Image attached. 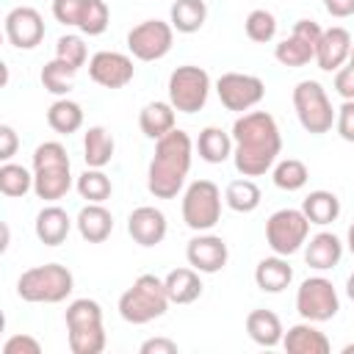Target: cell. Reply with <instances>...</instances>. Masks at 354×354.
Instances as JSON below:
<instances>
[{
	"mask_svg": "<svg viewBox=\"0 0 354 354\" xmlns=\"http://www.w3.org/2000/svg\"><path fill=\"white\" fill-rule=\"evenodd\" d=\"M232 160L238 174L260 177L274 169L282 152V133L268 111H246L232 124Z\"/></svg>",
	"mask_w": 354,
	"mask_h": 354,
	"instance_id": "cell-1",
	"label": "cell"
},
{
	"mask_svg": "<svg viewBox=\"0 0 354 354\" xmlns=\"http://www.w3.org/2000/svg\"><path fill=\"white\" fill-rule=\"evenodd\" d=\"M194 141L185 130L174 127L155 141V155L147 169V188L155 199H174L191 171Z\"/></svg>",
	"mask_w": 354,
	"mask_h": 354,
	"instance_id": "cell-2",
	"label": "cell"
},
{
	"mask_svg": "<svg viewBox=\"0 0 354 354\" xmlns=\"http://www.w3.org/2000/svg\"><path fill=\"white\" fill-rule=\"evenodd\" d=\"M72 188L69 155L61 141H44L33 149V194L44 202L66 196Z\"/></svg>",
	"mask_w": 354,
	"mask_h": 354,
	"instance_id": "cell-3",
	"label": "cell"
},
{
	"mask_svg": "<svg viewBox=\"0 0 354 354\" xmlns=\"http://www.w3.org/2000/svg\"><path fill=\"white\" fill-rule=\"evenodd\" d=\"M72 290H75V277L61 263L33 266L22 271L17 279V296L30 304H58Z\"/></svg>",
	"mask_w": 354,
	"mask_h": 354,
	"instance_id": "cell-4",
	"label": "cell"
},
{
	"mask_svg": "<svg viewBox=\"0 0 354 354\" xmlns=\"http://www.w3.org/2000/svg\"><path fill=\"white\" fill-rule=\"evenodd\" d=\"M169 293H166V285L160 277L155 274H141L122 296H119V315L133 324V326H141V324H149L155 318H160L166 310H169Z\"/></svg>",
	"mask_w": 354,
	"mask_h": 354,
	"instance_id": "cell-5",
	"label": "cell"
},
{
	"mask_svg": "<svg viewBox=\"0 0 354 354\" xmlns=\"http://www.w3.org/2000/svg\"><path fill=\"white\" fill-rule=\"evenodd\" d=\"M66 332L72 354H100L105 348V326H102V307L94 299H75L69 301L66 313Z\"/></svg>",
	"mask_w": 354,
	"mask_h": 354,
	"instance_id": "cell-6",
	"label": "cell"
},
{
	"mask_svg": "<svg viewBox=\"0 0 354 354\" xmlns=\"http://www.w3.org/2000/svg\"><path fill=\"white\" fill-rule=\"evenodd\" d=\"M293 108L299 116V124L310 136H324L332 130L337 111L332 108L326 88L318 80H299L293 88Z\"/></svg>",
	"mask_w": 354,
	"mask_h": 354,
	"instance_id": "cell-7",
	"label": "cell"
},
{
	"mask_svg": "<svg viewBox=\"0 0 354 354\" xmlns=\"http://www.w3.org/2000/svg\"><path fill=\"white\" fill-rule=\"evenodd\" d=\"M183 221L194 232H210L221 221V191L213 180H194L185 188Z\"/></svg>",
	"mask_w": 354,
	"mask_h": 354,
	"instance_id": "cell-8",
	"label": "cell"
},
{
	"mask_svg": "<svg viewBox=\"0 0 354 354\" xmlns=\"http://www.w3.org/2000/svg\"><path fill=\"white\" fill-rule=\"evenodd\" d=\"M310 238V218L299 207H282L268 216L266 221V243L274 254L290 257L296 254Z\"/></svg>",
	"mask_w": 354,
	"mask_h": 354,
	"instance_id": "cell-9",
	"label": "cell"
},
{
	"mask_svg": "<svg viewBox=\"0 0 354 354\" xmlns=\"http://www.w3.org/2000/svg\"><path fill=\"white\" fill-rule=\"evenodd\" d=\"M210 75L202 69V66H194V64H185V66H177L171 75H169V102L174 105L177 113H196L205 108L207 97H210Z\"/></svg>",
	"mask_w": 354,
	"mask_h": 354,
	"instance_id": "cell-10",
	"label": "cell"
},
{
	"mask_svg": "<svg viewBox=\"0 0 354 354\" xmlns=\"http://www.w3.org/2000/svg\"><path fill=\"white\" fill-rule=\"evenodd\" d=\"M340 310V296L326 277H307L296 290V313L304 321L321 324L335 318Z\"/></svg>",
	"mask_w": 354,
	"mask_h": 354,
	"instance_id": "cell-11",
	"label": "cell"
},
{
	"mask_svg": "<svg viewBox=\"0 0 354 354\" xmlns=\"http://www.w3.org/2000/svg\"><path fill=\"white\" fill-rule=\"evenodd\" d=\"M174 44V28L163 19H144L127 33V50L138 61H160Z\"/></svg>",
	"mask_w": 354,
	"mask_h": 354,
	"instance_id": "cell-12",
	"label": "cell"
},
{
	"mask_svg": "<svg viewBox=\"0 0 354 354\" xmlns=\"http://www.w3.org/2000/svg\"><path fill=\"white\" fill-rule=\"evenodd\" d=\"M216 94L227 111L246 113L266 97V83L257 75L246 72H224L216 80Z\"/></svg>",
	"mask_w": 354,
	"mask_h": 354,
	"instance_id": "cell-13",
	"label": "cell"
},
{
	"mask_svg": "<svg viewBox=\"0 0 354 354\" xmlns=\"http://www.w3.org/2000/svg\"><path fill=\"white\" fill-rule=\"evenodd\" d=\"M136 75L133 58L116 50H100L88 58V77L102 88H124Z\"/></svg>",
	"mask_w": 354,
	"mask_h": 354,
	"instance_id": "cell-14",
	"label": "cell"
},
{
	"mask_svg": "<svg viewBox=\"0 0 354 354\" xmlns=\"http://www.w3.org/2000/svg\"><path fill=\"white\" fill-rule=\"evenodd\" d=\"M6 39L8 44H14L17 50H33L41 44L44 39V19L36 8L30 6H17L6 14Z\"/></svg>",
	"mask_w": 354,
	"mask_h": 354,
	"instance_id": "cell-15",
	"label": "cell"
},
{
	"mask_svg": "<svg viewBox=\"0 0 354 354\" xmlns=\"http://www.w3.org/2000/svg\"><path fill=\"white\" fill-rule=\"evenodd\" d=\"M227 257L230 252H227L224 238L210 235V232H196L185 246V260L199 274H218L227 266Z\"/></svg>",
	"mask_w": 354,
	"mask_h": 354,
	"instance_id": "cell-16",
	"label": "cell"
},
{
	"mask_svg": "<svg viewBox=\"0 0 354 354\" xmlns=\"http://www.w3.org/2000/svg\"><path fill=\"white\" fill-rule=\"evenodd\" d=\"M351 44H354V41H351V33H348L346 28H340V25L326 28V30L321 33L318 44H315V64H318V69H324V72H337V69L348 61Z\"/></svg>",
	"mask_w": 354,
	"mask_h": 354,
	"instance_id": "cell-17",
	"label": "cell"
},
{
	"mask_svg": "<svg viewBox=\"0 0 354 354\" xmlns=\"http://www.w3.org/2000/svg\"><path fill=\"white\" fill-rule=\"evenodd\" d=\"M166 230H169V221L163 210L152 205H141L127 216V232L138 246H158L166 238Z\"/></svg>",
	"mask_w": 354,
	"mask_h": 354,
	"instance_id": "cell-18",
	"label": "cell"
},
{
	"mask_svg": "<svg viewBox=\"0 0 354 354\" xmlns=\"http://www.w3.org/2000/svg\"><path fill=\"white\" fill-rule=\"evenodd\" d=\"M282 348L288 354H329L332 343H329V337L313 321H301V324H293L285 332Z\"/></svg>",
	"mask_w": 354,
	"mask_h": 354,
	"instance_id": "cell-19",
	"label": "cell"
},
{
	"mask_svg": "<svg viewBox=\"0 0 354 354\" xmlns=\"http://www.w3.org/2000/svg\"><path fill=\"white\" fill-rule=\"evenodd\" d=\"M75 227H77V232L86 243H102L113 232V216L105 205L88 202L86 207H80V213L75 218Z\"/></svg>",
	"mask_w": 354,
	"mask_h": 354,
	"instance_id": "cell-20",
	"label": "cell"
},
{
	"mask_svg": "<svg viewBox=\"0 0 354 354\" xmlns=\"http://www.w3.org/2000/svg\"><path fill=\"white\" fill-rule=\"evenodd\" d=\"M343 257V241L335 232H315L304 243V263L315 271H332Z\"/></svg>",
	"mask_w": 354,
	"mask_h": 354,
	"instance_id": "cell-21",
	"label": "cell"
},
{
	"mask_svg": "<svg viewBox=\"0 0 354 354\" xmlns=\"http://www.w3.org/2000/svg\"><path fill=\"white\" fill-rule=\"evenodd\" d=\"M33 230H36V238H39L44 246H61V243L66 241L69 230H72V218H69V213H66L64 207L47 205V207H41V210L36 213Z\"/></svg>",
	"mask_w": 354,
	"mask_h": 354,
	"instance_id": "cell-22",
	"label": "cell"
},
{
	"mask_svg": "<svg viewBox=\"0 0 354 354\" xmlns=\"http://www.w3.org/2000/svg\"><path fill=\"white\" fill-rule=\"evenodd\" d=\"M254 282L263 293H282L293 282V268L282 254L263 257L254 266Z\"/></svg>",
	"mask_w": 354,
	"mask_h": 354,
	"instance_id": "cell-23",
	"label": "cell"
},
{
	"mask_svg": "<svg viewBox=\"0 0 354 354\" xmlns=\"http://www.w3.org/2000/svg\"><path fill=\"white\" fill-rule=\"evenodd\" d=\"M246 335H249L257 346L274 348V346L282 343L285 329H282V321H279L277 313H271V310H252V313L246 315Z\"/></svg>",
	"mask_w": 354,
	"mask_h": 354,
	"instance_id": "cell-24",
	"label": "cell"
},
{
	"mask_svg": "<svg viewBox=\"0 0 354 354\" xmlns=\"http://www.w3.org/2000/svg\"><path fill=\"white\" fill-rule=\"evenodd\" d=\"M163 285H166V293H169V301L171 304H191L202 296V279H199V271L196 268H174L163 277Z\"/></svg>",
	"mask_w": 354,
	"mask_h": 354,
	"instance_id": "cell-25",
	"label": "cell"
},
{
	"mask_svg": "<svg viewBox=\"0 0 354 354\" xmlns=\"http://www.w3.org/2000/svg\"><path fill=\"white\" fill-rule=\"evenodd\" d=\"M138 127L152 141L163 138L169 130H174V105L171 102H163V100L147 102L141 108V113H138Z\"/></svg>",
	"mask_w": 354,
	"mask_h": 354,
	"instance_id": "cell-26",
	"label": "cell"
},
{
	"mask_svg": "<svg viewBox=\"0 0 354 354\" xmlns=\"http://www.w3.org/2000/svg\"><path fill=\"white\" fill-rule=\"evenodd\" d=\"M113 149H116L113 136L102 124H94V127H88L83 133V160H86V166L105 169L111 163V158H113Z\"/></svg>",
	"mask_w": 354,
	"mask_h": 354,
	"instance_id": "cell-27",
	"label": "cell"
},
{
	"mask_svg": "<svg viewBox=\"0 0 354 354\" xmlns=\"http://www.w3.org/2000/svg\"><path fill=\"white\" fill-rule=\"evenodd\" d=\"M232 133H224L216 124H207L205 130H199L196 138V152L205 163H224L232 155Z\"/></svg>",
	"mask_w": 354,
	"mask_h": 354,
	"instance_id": "cell-28",
	"label": "cell"
},
{
	"mask_svg": "<svg viewBox=\"0 0 354 354\" xmlns=\"http://www.w3.org/2000/svg\"><path fill=\"white\" fill-rule=\"evenodd\" d=\"M47 124L58 133V136H72L83 127V108L80 102L69 100V97H58L50 108H47Z\"/></svg>",
	"mask_w": 354,
	"mask_h": 354,
	"instance_id": "cell-29",
	"label": "cell"
},
{
	"mask_svg": "<svg viewBox=\"0 0 354 354\" xmlns=\"http://www.w3.org/2000/svg\"><path fill=\"white\" fill-rule=\"evenodd\" d=\"M301 210H304V216L310 218V224L326 227V224L337 221V216H340V199H337L332 191L318 188V191H310V194L304 196Z\"/></svg>",
	"mask_w": 354,
	"mask_h": 354,
	"instance_id": "cell-30",
	"label": "cell"
},
{
	"mask_svg": "<svg viewBox=\"0 0 354 354\" xmlns=\"http://www.w3.org/2000/svg\"><path fill=\"white\" fill-rule=\"evenodd\" d=\"M207 19L205 0H174L169 11V22L177 33H196Z\"/></svg>",
	"mask_w": 354,
	"mask_h": 354,
	"instance_id": "cell-31",
	"label": "cell"
},
{
	"mask_svg": "<svg viewBox=\"0 0 354 354\" xmlns=\"http://www.w3.org/2000/svg\"><path fill=\"white\" fill-rule=\"evenodd\" d=\"M263 202V194L257 188L254 180L249 177H241V180H232L227 188H224V205L235 213H252L257 210Z\"/></svg>",
	"mask_w": 354,
	"mask_h": 354,
	"instance_id": "cell-32",
	"label": "cell"
},
{
	"mask_svg": "<svg viewBox=\"0 0 354 354\" xmlns=\"http://www.w3.org/2000/svg\"><path fill=\"white\" fill-rule=\"evenodd\" d=\"M274 58L282 64V66H290V69H299L310 61H315V44L290 33L288 39H282L277 47H274Z\"/></svg>",
	"mask_w": 354,
	"mask_h": 354,
	"instance_id": "cell-33",
	"label": "cell"
},
{
	"mask_svg": "<svg viewBox=\"0 0 354 354\" xmlns=\"http://www.w3.org/2000/svg\"><path fill=\"white\" fill-rule=\"evenodd\" d=\"M75 75H77V66H72L61 58H53L41 66V86H44V91H50L55 97H66L75 86Z\"/></svg>",
	"mask_w": 354,
	"mask_h": 354,
	"instance_id": "cell-34",
	"label": "cell"
},
{
	"mask_svg": "<svg viewBox=\"0 0 354 354\" xmlns=\"http://www.w3.org/2000/svg\"><path fill=\"white\" fill-rule=\"evenodd\" d=\"M0 191H3V196H11V199L25 196L28 191H33V171L25 169L22 163L6 160L0 166Z\"/></svg>",
	"mask_w": 354,
	"mask_h": 354,
	"instance_id": "cell-35",
	"label": "cell"
},
{
	"mask_svg": "<svg viewBox=\"0 0 354 354\" xmlns=\"http://www.w3.org/2000/svg\"><path fill=\"white\" fill-rule=\"evenodd\" d=\"M75 188H77V194L86 199V202H105V199H111V194H113V183H111V177L102 171V169H86L77 180H75Z\"/></svg>",
	"mask_w": 354,
	"mask_h": 354,
	"instance_id": "cell-36",
	"label": "cell"
},
{
	"mask_svg": "<svg viewBox=\"0 0 354 354\" xmlns=\"http://www.w3.org/2000/svg\"><path fill=\"white\" fill-rule=\"evenodd\" d=\"M271 180H274V185L282 188V191H299V188L307 185L310 171H307V166H304L299 158H282V160L274 163Z\"/></svg>",
	"mask_w": 354,
	"mask_h": 354,
	"instance_id": "cell-37",
	"label": "cell"
},
{
	"mask_svg": "<svg viewBox=\"0 0 354 354\" xmlns=\"http://www.w3.org/2000/svg\"><path fill=\"white\" fill-rule=\"evenodd\" d=\"M243 28H246V36H249L252 41L268 44V41L277 36V17H274L271 11H266V8H254V11H249Z\"/></svg>",
	"mask_w": 354,
	"mask_h": 354,
	"instance_id": "cell-38",
	"label": "cell"
},
{
	"mask_svg": "<svg viewBox=\"0 0 354 354\" xmlns=\"http://www.w3.org/2000/svg\"><path fill=\"white\" fill-rule=\"evenodd\" d=\"M108 22H111V11H108L105 0H88L86 8H83V17H80V25L77 28L86 36H100V33H105Z\"/></svg>",
	"mask_w": 354,
	"mask_h": 354,
	"instance_id": "cell-39",
	"label": "cell"
},
{
	"mask_svg": "<svg viewBox=\"0 0 354 354\" xmlns=\"http://www.w3.org/2000/svg\"><path fill=\"white\" fill-rule=\"evenodd\" d=\"M55 58H61V61H66V64H72V66L80 69L88 61V50H86V44H83L80 36L66 33V36H61L55 41Z\"/></svg>",
	"mask_w": 354,
	"mask_h": 354,
	"instance_id": "cell-40",
	"label": "cell"
},
{
	"mask_svg": "<svg viewBox=\"0 0 354 354\" xmlns=\"http://www.w3.org/2000/svg\"><path fill=\"white\" fill-rule=\"evenodd\" d=\"M86 3L88 0H53V17H55V22H61L66 28H77Z\"/></svg>",
	"mask_w": 354,
	"mask_h": 354,
	"instance_id": "cell-41",
	"label": "cell"
},
{
	"mask_svg": "<svg viewBox=\"0 0 354 354\" xmlns=\"http://www.w3.org/2000/svg\"><path fill=\"white\" fill-rule=\"evenodd\" d=\"M3 354H41V343L33 335H11L3 343Z\"/></svg>",
	"mask_w": 354,
	"mask_h": 354,
	"instance_id": "cell-42",
	"label": "cell"
},
{
	"mask_svg": "<svg viewBox=\"0 0 354 354\" xmlns=\"http://www.w3.org/2000/svg\"><path fill=\"white\" fill-rule=\"evenodd\" d=\"M335 127L343 141L354 144V100H343V105L337 108V116H335Z\"/></svg>",
	"mask_w": 354,
	"mask_h": 354,
	"instance_id": "cell-43",
	"label": "cell"
},
{
	"mask_svg": "<svg viewBox=\"0 0 354 354\" xmlns=\"http://www.w3.org/2000/svg\"><path fill=\"white\" fill-rule=\"evenodd\" d=\"M335 91H337L343 100H354V64L340 66V69L335 72Z\"/></svg>",
	"mask_w": 354,
	"mask_h": 354,
	"instance_id": "cell-44",
	"label": "cell"
},
{
	"mask_svg": "<svg viewBox=\"0 0 354 354\" xmlns=\"http://www.w3.org/2000/svg\"><path fill=\"white\" fill-rule=\"evenodd\" d=\"M17 147H19V138H17V130L11 124H0V160H11L17 155Z\"/></svg>",
	"mask_w": 354,
	"mask_h": 354,
	"instance_id": "cell-45",
	"label": "cell"
},
{
	"mask_svg": "<svg viewBox=\"0 0 354 354\" xmlns=\"http://www.w3.org/2000/svg\"><path fill=\"white\" fill-rule=\"evenodd\" d=\"M177 343L169 337H149L141 343V354H177Z\"/></svg>",
	"mask_w": 354,
	"mask_h": 354,
	"instance_id": "cell-46",
	"label": "cell"
},
{
	"mask_svg": "<svg viewBox=\"0 0 354 354\" xmlns=\"http://www.w3.org/2000/svg\"><path fill=\"white\" fill-rule=\"evenodd\" d=\"M293 33H296V36H301V39H307V41H313V44H318V39H321L324 28H321L315 19H299V22L293 25Z\"/></svg>",
	"mask_w": 354,
	"mask_h": 354,
	"instance_id": "cell-47",
	"label": "cell"
},
{
	"mask_svg": "<svg viewBox=\"0 0 354 354\" xmlns=\"http://www.w3.org/2000/svg\"><path fill=\"white\" fill-rule=\"evenodd\" d=\"M326 11L335 17V19H346V17H354V0H324Z\"/></svg>",
	"mask_w": 354,
	"mask_h": 354,
	"instance_id": "cell-48",
	"label": "cell"
},
{
	"mask_svg": "<svg viewBox=\"0 0 354 354\" xmlns=\"http://www.w3.org/2000/svg\"><path fill=\"white\" fill-rule=\"evenodd\" d=\"M346 296H348V299L354 301V274H351V277L346 279Z\"/></svg>",
	"mask_w": 354,
	"mask_h": 354,
	"instance_id": "cell-49",
	"label": "cell"
},
{
	"mask_svg": "<svg viewBox=\"0 0 354 354\" xmlns=\"http://www.w3.org/2000/svg\"><path fill=\"white\" fill-rule=\"evenodd\" d=\"M346 243H348V252L354 254V224L348 227V232H346Z\"/></svg>",
	"mask_w": 354,
	"mask_h": 354,
	"instance_id": "cell-50",
	"label": "cell"
},
{
	"mask_svg": "<svg viewBox=\"0 0 354 354\" xmlns=\"http://www.w3.org/2000/svg\"><path fill=\"white\" fill-rule=\"evenodd\" d=\"M340 351H343V354H354V343H346Z\"/></svg>",
	"mask_w": 354,
	"mask_h": 354,
	"instance_id": "cell-51",
	"label": "cell"
},
{
	"mask_svg": "<svg viewBox=\"0 0 354 354\" xmlns=\"http://www.w3.org/2000/svg\"><path fill=\"white\" fill-rule=\"evenodd\" d=\"M348 64H354V44H351V55H348Z\"/></svg>",
	"mask_w": 354,
	"mask_h": 354,
	"instance_id": "cell-52",
	"label": "cell"
}]
</instances>
